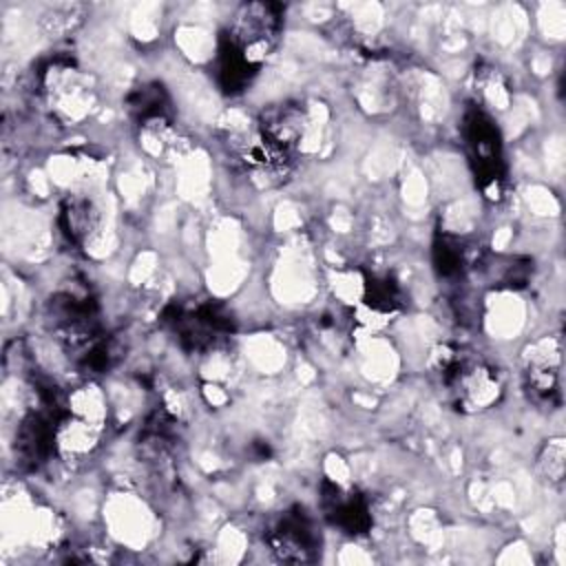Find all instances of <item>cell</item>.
I'll return each mask as SVG.
<instances>
[{
	"instance_id": "cell-1",
	"label": "cell",
	"mask_w": 566,
	"mask_h": 566,
	"mask_svg": "<svg viewBox=\"0 0 566 566\" xmlns=\"http://www.w3.org/2000/svg\"><path fill=\"white\" fill-rule=\"evenodd\" d=\"M440 376L444 387L453 394L455 402L467 411H482L497 402L502 394L497 369L473 356H442Z\"/></svg>"
},
{
	"instance_id": "cell-2",
	"label": "cell",
	"mask_w": 566,
	"mask_h": 566,
	"mask_svg": "<svg viewBox=\"0 0 566 566\" xmlns=\"http://www.w3.org/2000/svg\"><path fill=\"white\" fill-rule=\"evenodd\" d=\"M283 22V7L274 2H248L234 13L226 40L250 64H259L274 49Z\"/></svg>"
},
{
	"instance_id": "cell-3",
	"label": "cell",
	"mask_w": 566,
	"mask_h": 566,
	"mask_svg": "<svg viewBox=\"0 0 566 566\" xmlns=\"http://www.w3.org/2000/svg\"><path fill=\"white\" fill-rule=\"evenodd\" d=\"M462 135L482 192L497 199L502 192V144L493 119L480 108H469L462 122Z\"/></svg>"
},
{
	"instance_id": "cell-4",
	"label": "cell",
	"mask_w": 566,
	"mask_h": 566,
	"mask_svg": "<svg viewBox=\"0 0 566 566\" xmlns=\"http://www.w3.org/2000/svg\"><path fill=\"white\" fill-rule=\"evenodd\" d=\"M559 338H544L528 347L524 360V385L537 405L559 402Z\"/></svg>"
},
{
	"instance_id": "cell-5",
	"label": "cell",
	"mask_w": 566,
	"mask_h": 566,
	"mask_svg": "<svg viewBox=\"0 0 566 566\" xmlns=\"http://www.w3.org/2000/svg\"><path fill=\"white\" fill-rule=\"evenodd\" d=\"M268 542L283 562H310L318 546L314 526L303 511L283 513L270 528Z\"/></svg>"
},
{
	"instance_id": "cell-6",
	"label": "cell",
	"mask_w": 566,
	"mask_h": 566,
	"mask_svg": "<svg viewBox=\"0 0 566 566\" xmlns=\"http://www.w3.org/2000/svg\"><path fill=\"white\" fill-rule=\"evenodd\" d=\"M305 124H307V117H305V111L298 106V104H276V106H270L268 111L261 113L259 117V135L285 150L292 155V150L296 148V144L303 139V133H305Z\"/></svg>"
},
{
	"instance_id": "cell-7",
	"label": "cell",
	"mask_w": 566,
	"mask_h": 566,
	"mask_svg": "<svg viewBox=\"0 0 566 566\" xmlns=\"http://www.w3.org/2000/svg\"><path fill=\"white\" fill-rule=\"evenodd\" d=\"M323 509L332 524L349 535H360L371 524L367 500L354 491L340 489L338 484H323Z\"/></svg>"
},
{
	"instance_id": "cell-8",
	"label": "cell",
	"mask_w": 566,
	"mask_h": 566,
	"mask_svg": "<svg viewBox=\"0 0 566 566\" xmlns=\"http://www.w3.org/2000/svg\"><path fill=\"white\" fill-rule=\"evenodd\" d=\"M99 442V424L77 413L57 418L55 422V451L71 460H82L93 453Z\"/></svg>"
},
{
	"instance_id": "cell-9",
	"label": "cell",
	"mask_w": 566,
	"mask_h": 566,
	"mask_svg": "<svg viewBox=\"0 0 566 566\" xmlns=\"http://www.w3.org/2000/svg\"><path fill=\"white\" fill-rule=\"evenodd\" d=\"M57 221H60V228H62L64 237L71 243L82 245L97 232L99 221H102V212H99L97 203L91 197L69 195L60 203Z\"/></svg>"
},
{
	"instance_id": "cell-10",
	"label": "cell",
	"mask_w": 566,
	"mask_h": 566,
	"mask_svg": "<svg viewBox=\"0 0 566 566\" xmlns=\"http://www.w3.org/2000/svg\"><path fill=\"white\" fill-rule=\"evenodd\" d=\"M365 305L380 316H387L391 312H396V307L400 305V290L396 285V281L387 274L380 276H371L365 283V296H363Z\"/></svg>"
},
{
	"instance_id": "cell-11",
	"label": "cell",
	"mask_w": 566,
	"mask_h": 566,
	"mask_svg": "<svg viewBox=\"0 0 566 566\" xmlns=\"http://www.w3.org/2000/svg\"><path fill=\"white\" fill-rule=\"evenodd\" d=\"M433 261L442 276H458L469 263L467 248L462 245L460 239L451 234H442L433 243Z\"/></svg>"
},
{
	"instance_id": "cell-12",
	"label": "cell",
	"mask_w": 566,
	"mask_h": 566,
	"mask_svg": "<svg viewBox=\"0 0 566 566\" xmlns=\"http://www.w3.org/2000/svg\"><path fill=\"white\" fill-rule=\"evenodd\" d=\"M564 458H566L564 440H562V438H551V440H546V444L542 447V451H539V455H537V469H539V473H542L548 482H562V478H564Z\"/></svg>"
}]
</instances>
